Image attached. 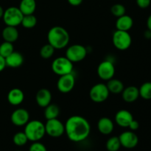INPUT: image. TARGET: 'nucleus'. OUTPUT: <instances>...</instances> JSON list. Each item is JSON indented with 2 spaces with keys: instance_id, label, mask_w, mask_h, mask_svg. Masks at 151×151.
Returning a JSON list of instances; mask_svg holds the SVG:
<instances>
[{
  "instance_id": "obj_38",
  "label": "nucleus",
  "mask_w": 151,
  "mask_h": 151,
  "mask_svg": "<svg viewBox=\"0 0 151 151\" xmlns=\"http://www.w3.org/2000/svg\"><path fill=\"white\" fill-rule=\"evenodd\" d=\"M145 37L146 38H147V39H150L151 38V31L149 30V29H147V31H145Z\"/></svg>"
},
{
  "instance_id": "obj_22",
  "label": "nucleus",
  "mask_w": 151,
  "mask_h": 151,
  "mask_svg": "<svg viewBox=\"0 0 151 151\" xmlns=\"http://www.w3.org/2000/svg\"><path fill=\"white\" fill-rule=\"evenodd\" d=\"M36 1L35 0H22L19 4V10L24 16L33 14L36 9Z\"/></svg>"
},
{
  "instance_id": "obj_13",
  "label": "nucleus",
  "mask_w": 151,
  "mask_h": 151,
  "mask_svg": "<svg viewBox=\"0 0 151 151\" xmlns=\"http://www.w3.org/2000/svg\"><path fill=\"white\" fill-rule=\"evenodd\" d=\"M121 146L128 149L134 148L138 145L139 138L137 134L132 131H125L119 137Z\"/></svg>"
},
{
  "instance_id": "obj_10",
  "label": "nucleus",
  "mask_w": 151,
  "mask_h": 151,
  "mask_svg": "<svg viewBox=\"0 0 151 151\" xmlns=\"http://www.w3.org/2000/svg\"><path fill=\"white\" fill-rule=\"evenodd\" d=\"M97 75L103 81H108L114 78L115 74V66L111 60L102 61L97 67Z\"/></svg>"
},
{
  "instance_id": "obj_3",
  "label": "nucleus",
  "mask_w": 151,
  "mask_h": 151,
  "mask_svg": "<svg viewBox=\"0 0 151 151\" xmlns=\"http://www.w3.org/2000/svg\"><path fill=\"white\" fill-rule=\"evenodd\" d=\"M24 132L26 134L28 140L31 142H38L46 134L45 125L39 120L29 121L25 125Z\"/></svg>"
},
{
  "instance_id": "obj_4",
  "label": "nucleus",
  "mask_w": 151,
  "mask_h": 151,
  "mask_svg": "<svg viewBox=\"0 0 151 151\" xmlns=\"http://www.w3.org/2000/svg\"><path fill=\"white\" fill-rule=\"evenodd\" d=\"M52 70L57 75H67L72 73L73 71V63L67 58L58 57L55 59L52 63Z\"/></svg>"
},
{
  "instance_id": "obj_39",
  "label": "nucleus",
  "mask_w": 151,
  "mask_h": 151,
  "mask_svg": "<svg viewBox=\"0 0 151 151\" xmlns=\"http://www.w3.org/2000/svg\"><path fill=\"white\" fill-rule=\"evenodd\" d=\"M4 10L3 9V7L0 5V19H2L3 14H4Z\"/></svg>"
},
{
  "instance_id": "obj_20",
  "label": "nucleus",
  "mask_w": 151,
  "mask_h": 151,
  "mask_svg": "<svg viewBox=\"0 0 151 151\" xmlns=\"http://www.w3.org/2000/svg\"><path fill=\"white\" fill-rule=\"evenodd\" d=\"M6 65L11 68H18L24 63V56L20 52L13 51L10 55L5 58Z\"/></svg>"
},
{
  "instance_id": "obj_32",
  "label": "nucleus",
  "mask_w": 151,
  "mask_h": 151,
  "mask_svg": "<svg viewBox=\"0 0 151 151\" xmlns=\"http://www.w3.org/2000/svg\"><path fill=\"white\" fill-rule=\"evenodd\" d=\"M29 151H47V149L44 144L38 141L33 142L29 147Z\"/></svg>"
},
{
  "instance_id": "obj_33",
  "label": "nucleus",
  "mask_w": 151,
  "mask_h": 151,
  "mask_svg": "<svg viewBox=\"0 0 151 151\" xmlns=\"http://www.w3.org/2000/svg\"><path fill=\"white\" fill-rule=\"evenodd\" d=\"M151 0H137V4L140 8H147L150 6Z\"/></svg>"
},
{
  "instance_id": "obj_23",
  "label": "nucleus",
  "mask_w": 151,
  "mask_h": 151,
  "mask_svg": "<svg viewBox=\"0 0 151 151\" xmlns=\"http://www.w3.org/2000/svg\"><path fill=\"white\" fill-rule=\"evenodd\" d=\"M106 86H107L109 92L114 94H121L125 88L123 83L120 80L114 79V78L108 81Z\"/></svg>"
},
{
  "instance_id": "obj_5",
  "label": "nucleus",
  "mask_w": 151,
  "mask_h": 151,
  "mask_svg": "<svg viewBox=\"0 0 151 151\" xmlns=\"http://www.w3.org/2000/svg\"><path fill=\"white\" fill-rule=\"evenodd\" d=\"M23 13L21 12L19 7H10L4 11L2 19L6 26L17 27L22 24Z\"/></svg>"
},
{
  "instance_id": "obj_25",
  "label": "nucleus",
  "mask_w": 151,
  "mask_h": 151,
  "mask_svg": "<svg viewBox=\"0 0 151 151\" xmlns=\"http://www.w3.org/2000/svg\"><path fill=\"white\" fill-rule=\"evenodd\" d=\"M21 24L26 29H32L37 24V18L33 14L25 15L22 19Z\"/></svg>"
},
{
  "instance_id": "obj_36",
  "label": "nucleus",
  "mask_w": 151,
  "mask_h": 151,
  "mask_svg": "<svg viewBox=\"0 0 151 151\" xmlns=\"http://www.w3.org/2000/svg\"><path fill=\"white\" fill-rule=\"evenodd\" d=\"M67 1L71 5L76 7V6L81 5L83 0H67Z\"/></svg>"
},
{
  "instance_id": "obj_19",
  "label": "nucleus",
  "mask_w": 151,
  "mask_h": 151,
  "mask_svg": "<svg viewBox=\"0 0 151 151\" xmlns=\"http://www.w3.org/2000/svg\"><path fill=\"white\" fill-rule=\"evenodd\" d=\"M134 25V20L128 15H123L117 18L116 21V28L118 30L128 31L132 28Z\"/></svg>"
},
{
  "instance_id": "obj_8",
  "label": "nucleus",
  "mask_w": 151,
  "mask_h": 151,
  "mask_svg": "<svg viewBox=\"0 0 151 151\" xmlns=\"http://www.w3.org/2000/svg\"><path fill=\"white\" fill-rule=\"evenodd\" d=\"M109 94L110 92L108 89L106 84L100 83L91 87L89 91V97L90 99L94 103H100L107 100Z\"/></svg>"
},
{
  "instance_id": "obj_40",
  "label": "nucleus",
  "mask_w": 151,
  "mask_h": 151,
  "mask_svg": "<svg viewBox=\"0 0 151 151\" xmlns=\"http://www.w3.org/2000/svg\"><path fill=\"white\" fill-rule=\"evenodd\" d=\"M16 151H21V150H16Z\"/></svg>"
},
{
  "instance_id": "obj_1",
  "label": "nucleus",
  "mask_w": 151,
  "mask_h": 151,
  "mask_svg": "<svg viewBox=\"0 0 151 151\" xmlns=\"http://www.w3.org/2000/svg\"><path fill=\"white\" fill-rule=\"evenodd\" d=\"M65 133L69 140L74 142H81L86 139L91 132V126L83 116L75 115L66 120Z\"/></svg>"
},
{
  "instance_id": "obj_35",
  "label": "nucleus",
  "mask_w": 151,
  "mask_h": 151,
  "mask_svg": "<svg viewBox=\"0 0 151 151\" xmlns=\"http://www.w3.org/2000/svg\"><path fill=\"white\" fill-rule=\"evenodd\" d=\"M6 66H7V65H6L5 58L0 55V72H2L5 69Z\"/></svg>"
},
{
  "instance_id": "obj_18",
  "label": "nucleus",
  "mask_w": 151,
  "mask_h": 151,
  "mask_svg": "<svg viewBox=\"0 0 151 151\" xmlns=\"http://www.w3.org/2000/svg\"><path fill=\"white\" fill-rule=\"evenodd\" d=\"M122 96L123 100L126 103H134L139 97V91L137 87L131 86L124 88Z\"/></svg>"
},
{
  "instance_id": "obj_29",
  "label": "nucleus",
  "mask_w": 151,
  "mask_h": 151,
  "mask_svg": "<svg viewBox=\"0 0 151 151\" xmlns=\"http://www.w3.org/2000/svg\"><path fill=\"white\" fill-rule=\"evenodd\" d=\"M14 51L13 43L4 41L0 44V55L5 58Z\"/></svg>"
},
{
  "instance_id": "obj_16",
  "label": "nucleus",
  "mask_w": 151,
  "mask_h": 151,
  "mask_svg": "<svg viewBox=\"0 0 151 151\" xmlns=\"http://www.w3.org/2000/svg\"><path fill=\"white\" fill-rule=\"evenodd\" d=\"M24 100V94L23 91L19 88H12L7 94V101L12 106H19L23 103Z\"/></svg>"
},
{
  "instance_id": "obj_37",
  "label": "nucleus",
  "mask_w": 151,
  "mask_h": 151,
  "mask_svg": "<svg viewBox=\"0 0 151 151\" xmlns=\"http://www.w3.org/2000/svg\"><path fill=\"white\" fill-rule=\"evenodd\" d=\"M147 29H148L149 30L151 31V15H150V16H149V17L147 18Z\"/></svg>"
},
{
  "instance_id": "obj_12",
  "label": "nucleus",
  "mask_w": 151,
  "mask_h": 151,
  "mask_svg": "<svg viewBox=\"0 0 151 151\" xmlns=\"http://www.w3.org/2000/svg\"><path fill=\"white\" fill-rule=\"evenodd\" d=\"M12 123L16 126H24L29 121V114L25 109H17L10 116Z\"/></svg>"
},
{
  "instance_id": "obj_30",
  "label": "nucleus",
  "mask_w": 151,
  "mask_h": 151,
  "mask_svg": "<svg viewBox=\"0 0 151 151\" xmlns=\"http://www.w3.org/2000/svg\"><path fill=\"white\" fill-rule=\"evenodd\" d=\"M13 141L16 146L22 147L27 143L28 139L24 132H17L13 136Z\"/></svg>"
},
{
  "instance_id": "obj_17",
  "label": "nucleus",
  "mask_w": 151,
  "mask_h": 151,
  "mask_svg": "<svg viewBox=\"0 0 151 151\" xmlns=\"http://www.w3.org/2000/svg\"><path fill=\"white\" fill-rule=\"evenodd\" d=\"M114 128V122L110 118L102 117L97 122V129L103 135H109L111 134Z\"/></svg>"
},
{
  "instance_id": "obj_11",
  "label": "nucleus",
  "mask_w": 151,
  "mask_h": 151,
  "mask_svg": "<svg viewBox=\"0 0 151 151\" xmlns=\"http://www.w3.org/2000/svg\"><path fill=\"white\" fill-rule=\"evenodd\" d=\"M75 85V78L73 74L61 75L57 82V88L60 92L66 94L74 88Z\"/></svg>"
},
{
  "instance_id": "obj_9",
  "label": "nucleus",
  "mask_w": 151,
  "mask_h": 151,
  "mask_svg": "<svg viewBox=\"0 0 151 151\" xmlns=\"http://www.w3.org/2000/svg\"><path fill=\"white\" fill-rule=\"evenodd\" d=\"M44 125L46 134L53 138H58L65 133L64 125L58 118L48 119Z\"/></svg>"
},
{
  "instance_id": "obj_2",
  "label": "nucleus",
  "mask_w": 151,
  "mask_h": 151,
  "mask_svg": "<svg viewBox=\"0 0 151 151\" xmlns=\"http://www.w3.org/2000/svg\"><path fill=\"white\" fill-rule=\"evenodd\" d=\"M48 43L55 50H61L68 46L70 36L68 31L60 26L52 27L47 33Z\"/></svg>"
},
{
  "instance_id": "obj_21",
  "label": "nucleus",
  "mask_w": 151,
  "mask_h": 151,
  "mask_svg": "<svg viewBox=\"0 0 151 151\" xmlns=\"http://www.w3.org/2000/svg\"><path fill=\"white\" fill-rule=\"evenodd\" d=\"M1 35L4 41L14 43L19 38V32L16 27L6 26L1 32Z\"/></svg>"
},
{
  "instance_id": "obj_26",
  "label": "nucleus",
  "mask_w": 151,
  "mask_h": 151,
  "mask_svg": "<svg viewBox=\"0 0 151 151\" xmlns=\"http://www.w3.org/2000/svg\"><path fill=\"white\" fill-rule=\"evenodd\" d=\"M121 147L119 137H112L106 142V149L108 151H118Z\"/></svg>"
},
{
  "instance_id": "obj_6",
  "label": "nucleus",
  "mask_w": 151,
  "mask_h": 151,
  "mask_svg": "<svg viewBox=\"0 0 151 151\" xmlns=\"http://www.w3.org/2000/svg\"><path fill=\"white\" fill-rule=\"evenodd\" d=\"M113 44L119 50H126L131 47L132 43V38L129 32L127 31H122L116 29L113 34L112 37Z\"/></svg>"
},
{
  "instance_id": "obj_14",
  "label": "nucleus",
  "mask_w": 151,
  "mask_h": 151,
  "mask_svg": "<svg viewBox=\"0 0 151 151\" xmlns=\"http://www.w3.org/2000/svg\"><path fill=\"white\" fill-rule=\"evenodd\" d=\"M134 119L132 114L128 110H119L115 115V122L122 128H128L131 121Z\"/></svg>"
},
{
  "instance_id": "obj_34",
  "label": "nucleus",
  "mask_w": 151,
  "mask_h": 151,
  "mask_svg": "<svg viewBox=\"0 0 151 151\" xmlns=\"http://www.w3.org/2000/svg\"><path fill=\"white\" fill-rule=\"evenodd\" d=\"M128 128H129L130 129H131V131H137V130H138L139 128V123L138 121L135 120V119H134L131 121V123H130Z\"/></svg>"
},
{
  "instance_id": "obj_24",
  "label": "nucleus",
  "mask_w": 151,
  "mask_h": 151,
  "mask_svg": "<svg viewBox=\"0 0 151 151\" xmlns=\"http://www.w3.org/2000/svg\"><path fill=\"white\" fill-rule=\"evenodd\" d=\"M44 109H45V110H44V116L47 119V120L56 119L60 114V109L56 104L50 103V105H48Z\"/></svg>"
},
{
  "instance_id": "obj_28",
  "label": "nucleus",
  "mask_w": 151,
  "mask_h": 151,
  "mask_svg": "<svg viewBox=\"0 0 151 151\" xmlns=\"http://www.w3.org/2000/svg\"><path fill=\"white\" fill-rule=\"evenodd\" d=\"M139 96L144 100H151V82H146L143 83L139 88Z\"/></svg>"
},
{
  "instance_id": "obj_27",
  "label": "nucleus",
  "mask_w": 151,
  "mask_h": 151,
  "mask_svg": "<svg viewBox=\"0 0 151 151\" xmlns=\"http://www.w3.org/2000/svg\"><path fill=\"white\" fill-rule=\"evenodd\" d=\"M55 49L48 43L44 44L40 50V55L44 59H50L53 56Z\"/></svg>"
},
{
  "instance_id": "obj_15",
  "label": "nucleus",
  "mask_w": 151,
  "mask_h": 151,
  "mask_svg": "<svg viewBox=\"0 0 151 151\" xmlns=\"http://www.w3.org/2000/svg\"><path fill=\"white\" fill-rule=\"evenodd\" d=\"M35 100L39 107L45 108L51 103L52 94L47 88H41L38 90L35 96Z\"/></svg>"
},
{
  "instance_id": "obj_7",
  "label": "nucleus",
  "mask_w": 151,
  "mask_h": 151,
  "mask_svg": "<svg viewBox=\"0 0 151 151\" xmlns=\"http://www.w3.org/2000/svg\"><path fill=\"white\" fill-rule=\"evenodd\" d=\"M87 49L81 44H73L69 46L66 51V57L72 63H78L86 58Z\"/></svg>"
},
{
  "instance_id": "obj_31",
  "label": "nucleus",
  "mask_w": 151,
  "mask_h": 151,
  "mask_svg": "<svg viewBox=\"0 0 151 151\" xmlns=\"http://www.w3.org/2000/svg\"><path fill=\"white\" fill-rule=\"evenodd\" d=\"M126 9L122 4H115L111 7V13L114 16L119 18L125 14Z\"/></svg>"
}]
</instances>
